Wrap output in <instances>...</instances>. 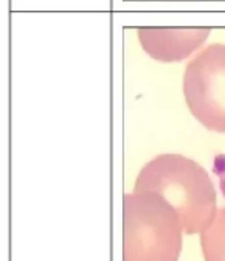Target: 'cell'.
<instances>
[{
	"instance_id": "obj_1",
	"label": "cell",
	"mask_w": 225,
	"mask_h": 261,
	"mask_svg": "<svg viewBox=\"0 0 225 261\" xmlns=\"http://www.w3.org/2000/svg\"><path fill=\"white\" fill-rule=\"evenodd\" d=\"M135 193L161 196L178 214L184 234H202L218 214V193L207 170L183 154L167 153L149 161L137 176Z\"/></svg>"
},
{
	"instance_id": "obj_2",
	"label": "cell",
	"mask_w": 225,
	"mask_h": 261,
	"mask_svg": "<svg viewBox=\"0 0 225 261\" xmlns=\"http://www.w3.org/2000/svg\"><path fill=\"white\" fill-rule=\"evenodd\" d=\"M183 226L176 211L155 193L123 197V261H178Z\"/></svg>"
},
{
	"instance_id": "obj_3",
	"label": "cell",
	"mask_w": 225,
	"mask_h": 261,
	"mask_svg": "<svg viewBox=\"0 0 225 261\" xmlns=\"http://www.w3.org/2000/svg\"><path fill=\"white\" fill-rule=\"evenodd\" d=\"M184 96L192 115L210 132L225 133V46L213 44L186 69Z\"/></svg>"
},
{
	"instance_id": "obj_4",
	"label": "cell",
	"mask_w": 225,
	"mask_h": 261,
	"mask_svg": "<svg viewBox=\"0 0 225 261\" xmlns=\"http://www.w3.org/2000/svg\"><path fill=\"white\" fill-rule=\"evenodd\" d=\"M209 35V29H140V40L153 58L179 61L195 50Z\"/></svg>"
},
{
	"instance_id": "obj_5",
	"label": "cell",
	"mask_w": 225,
	"mask_h": 261,
	"mask_svg": "<svg viewBox=\"0 0 225 261\" xmlns=\"http://www.w3.org/2000/svg\"><path fill=\"white\" fill-rule=\"evenodd\" d=\"M201 249L206 261H225V205L209 229L201 234Z\"/></svg>"
}]
</instances>
